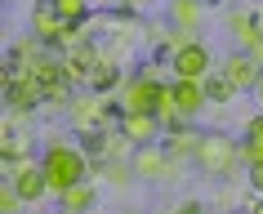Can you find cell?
Instances as JSON below:
<instances>
[{
	"mask_svg": "<svg viewBox=\"0 0 263 214\" xmlns=\"http://www.w3.org/2000/svg\"><path fill=\"white\" fill-rule=\"evenodd\" d=\"M94 201H98V192H94L89 179H81V183H71V187L58 192V205H63V210H89Z\"/></svg>",
	"mask_w": 263,
	"mask_h": 214,
	"instance_id": "14",
	"label": "cell"
},
{
	"mask_svg": "<svg viewBox=\"0 0 263 214\" xmlns=\"http://www.w3.org/2000/svg\"><path fill=\"white\" fill-rule=\"evenodd\" d=\"M250 94H254V103L263 107V71H259V81H254V89H250Z\"/></svg>",
	"mask_w": 263,
	"mask_h": 214,
	"instance_id": "21",
	"label": "cell"
},
{
	"mask_svg": "<svg viewBox=\"0 0 263 214\" xmlns=\"http://www.w3.org/2000/svg\"><path fill=\"white\" fill-rule=\"evenodd\" d=\"M246 183L254 187V197H263V161H254V165H246Z\"/></svg>",
	"mask_w": 263,
	"mask_h": 214,
	"instance_id": "20",
	"label": "cell"
},
{
	"mask_svg": "<svg viewBox=\"0 0 263 214\" xmlns=\"http://www.w3.org/2000/svg\"><path fill=\"white\" fill-rule=\"evenodd\" d=\"M201 85H205V99H210V103H228V99H236V85L223 76V71H210Z\"/></svg>",
	"mask_w": 263,
	"mask_h": 214,
	"instance_id": "18",
	"label": "cell"
},
{
	"mask_svg": "<svg viewBox=\"0 0 263 214\" xmlns=\"http://www.w3.org/2000/svg\"><path fill=\"white\" fill-rule=\"evenodd\" d=\"M196 139H201V129H192L187 121L170 125V129H165V147H170V157H174V161H192V152H196Z\"/></svg>",
	"mask_w": 263,
	"mask_h": 214,
	"instance_id": "12",
	"label": "cell"
},
{
	"mask_svg": "<svg viewBox=\"0 0 263 214\" xmlns=\"http://www.w3.org/2000/svg\"><path fill=\"white\" fill-rule=\"evenodd\" d=\"M223 76H228V81H232V85H236V94H241V89H246V94H250V89H254V81H259V58H254V54H250V49H232V54H228V58H223Z\"/></svg>",
	"mask_w": 263,
	"mask_h": 214,
	"instance_id": "7",
	"label": "cell"
},
{
	"mask_svg": "<svg viewBox=\"0 0 263 214\" xmlns=\"http://www.w3.org/2000/svg\"><path fill=\"white\" fill-rule=\"evenodd\" d=\"M129 165H134V179H147V183L174 179V170H179V161L170 157V147H165L161 139H152V143H139V147L129 152Z\"/></svg>",
	"mask_w": 263,
	"mask_h": 214,
	"instance_id": "3",
	"label": "cell"
},
{
	"mask_svg": "<svg viewBox=\"0 0 263 214\" xmlns=\"http://www.w3.org/2000/svg\"><path fill=\"white\" fill-rule=\"evenodd\" d=\"M228 31H232L236 41H241V49H250V45L263 36L259 23H254V14H246V9H232V14H228Z\"/></svg>",
	"mask_w": 263,
	"mask_h": 214,
	"instance_id": "15",
	"label": "cell"
},
{
	"mask_svg": "<svg viewBox=\"0 0 263 214\" xmlns=\"http://www.w3.org/2000/svg\"><path fill=\"white\" fill-rule=\"evenodd\" d=\"M170 71L183 76V81H205V76H210V49L201 41H187L179 54L170 58Z\"/></svg>",
	"mask_w": 263,
	"mask_h": 214,
	"instance_id": "6",
	"label": "cell"
},
{
	"mask_svg": "<svg viewBox=\"0 0 263 214\" xmlns=\"http://www.w3.org/2000/svg\"><path fill=\"white\" fill-rule=\"evenodd\" d=\"M156 85L161 81H152L147 71H134V76H125L121 81V112H152V99H156Z\"/></svg>",
	"mask_w": 263,
	"mask_h": 214,
	"instance_id": "5",
	"label": "cell"
},
{
	"mask_svg": "<svg viewBox=\"0 0 263 214\" xmlns=\"http://www.w3.org/2000/svg\"><path fill=\"white\" fill-rule=\"evenodd\" d=\"M241 161H246V165L263 161V112H254V116L246 121V139H241Z\"/></svg>",
	"mask_w": 263,
	"mask_h": 214,
	"instance_id": "13",
	"label": "cell"
},
{
	"mask_svg": "<svg viewBox=\"0 0 263 214\" xmlns=\"http://www.w3.org/2000/svg\"><path fill=\"white\" fill-rule=\"evenodd\" d=\"M250 54L259 58V67H263V36H259V41H254V45H250Z\"/></svg>",
	"mask_w": 263,
	"mask_h": 214,
	"instance_id": "22",
	"label": "cell"
},
{
	"mask_svg": "<svg viewBox=\"0 0 263 214\" xmlns=\"http://www.w3.org/2000/svg\"><path fill=\"white\" fill-rule=\"evenodd\" d=\"M63 27H67V18L54 9V0H36V5H31V36H41L49 49H58Z\"/></svg>",
	"mask_w": 263,
	"mask_h": 214,
	"instance_id": "8",
	"label": "cell"
},
{
	"mask_svg": "<svg viewBox=\"0 0 263 214\" xmlns=\"http://www.w3.org/2000/svg\"><path fill=\"white\" fill-rule=\"evenodd\" d=\"M121 81H125V71L116 67V63H98V67H94V76H89L85 85L94 89V94H107V89H121Z\"/></svg>",
	"mask_w": 263,
	"mask_h": 214,
	"instance_id": "17",
	"label": "cell"
},
{
	"mask_svg": "<svg viewBox=\"0 0 263 214\" xmlns=\"http://www.w3.org/2000/svg\"><path fill=\"white\" fill-rule=\"evenodd\" d=\"M205 18V5L201 0H170V23H179V27H192Z\"/></svg>",
	"mask_w": 263,
	"mask_h": 214,
	"instance_id": "16",
	"label": "cell"
},
{
	"mask_svg": "<svg viewBox=\"0 0 263 214\" xmlns=\"http://www.w3.org/2000/svg\"><path fill=\"white\" fill-rule=\"evenodd\" d=\"M54 9L67 23H85V14H89V0H54Z\"/></svg>",
	"mask_w": 263,
	"mask_h": 214,
	"instance_id": "19",
	"label": "cell"
},
{
	"mask_svg": "<svg viewBox=\"0 0 263 214\" xmlns=\"http://www.w3.org/2000/svg\"><path fill=\"white\" fill-rule=\"evenodd\" d=\"M121 129L129 134V143H134V147L165 134V125H161V116H156V112H121Z\"/></svg>",
	"mask_w": 263,
	"mask_h": 214,
	"instance_id": "10",
	"label": "cell"
},
{
	"mask_svg": "<svg viewBox=\"0 0 263 214\" xmlns=\"http://www.w3.org/2000/svg\"><path fill=\"white\" fill-rule=\"evenodd\" d=\"M98 63H103V49H98L94 41H81V45H71V49H63V67H67V81H89Z\"/></svg>",
	"mask_w": 263,
	"mask_h": 214,
	"instance_id": "9",
	"label": "cell"
},
{
	"mask_svg": "<svg viewBox=\"0 0 263 214\" xmlns=\"http://www.w3.org/2000/svg\"><path fill=\"white\" fill-rule=\"evenodd\" d=\"M174 99H179V112H183V121H192V116H201L210 107V99H205V85L201 81H183V76H174Z\"/></svg>",
	"mask_w": 263,
	"mask_h": 214,
	"instance_id": "11",
	"label": "cell"
},
{
	"mask_svg": "<svg viewBox=\"0 0 263 214\" xmlns=\"http://www.w3.org/2000/svg\"><path fill=\"white\" fill-rule=\"evenodd\" d=\"M41 170H45V183H49V192H63V187L81 183V179H89V157H85V147H71V143H49L41 157Z\"/></svg>",
	"mask_w": 263,
	"mask_h": 214,
	"instance_id": "2",
	"label": "cell"
},
{
	"mask_svg": "<svg viewBox=\"0 0 263 214\" xmlns=\"http://www.w3.org/2000/svg\"><path fill=\"white\" fill-rule=\"evenodd\" d=\"M5 103L9 107H18V112H31V107H45V81L36 76V71H9V81H5Z\"/></svg>",
	"mask_w": 263,
	"mask_h": 214,
	"instance_id": "4",
	"label": "cell"
},
{
	"mask_svg": "<svg viewBox=\"0 0 263 214\" xmlns=\"http://www.w3.org/2000/svg\"><path fill=\"white\" fill-rule=\"evenodd\" d=\"M236 161H241V143L232 134H223V129H201V139H196V152H192V165L210 179H228L236 170Z\"/></svg>",
	"mask_w": 263,
	"mask_h": 214,
	"instance_id": "1",
	"label": "cell"
}]
</instances>
